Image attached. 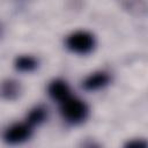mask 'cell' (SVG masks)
<instances>
[{"label":"cell","mask_w":148,"mask_h":148,"mask_svg":"<svg viewBox=\"0 0 148 148\" xmlns=\"http://www.w3.org/2000/svg\"><path fill=\"white\" fill-rule=\"evenodd\" d=\"M31 135V127L29 124H15L7 128L3 139L6 142L15 145L25 141Z\"/></svg>","instance_id":"cell-3"},{"label":"cell","mask_w":148,"mask_h":148,"mask_svg":"<svg viewBox=\"0 0 148 148\" xmlns=\"http://www.w3.org/2000/svg\"><path fill=\"white\" fill-rule=\"evenodd\" d=\"M15 67H16V69H18L21 72H30L37 67V61L32 57L22 56L16 59Z\"/></svg>","instance_id":"cell-7"},{"label":"cell","mask_w":148,"mask_h":148,"mask_svg":"<svg viewBox=\"0 0 148 148\" xmlns=\"http://www.w3.org/2000/svg\"><path fill=\"white\" fill-rule=\"evenodd\" d=\"M0 30H1V28H0Z\"/></svg>","instance_id":"cell-10"},{"label":"cell","mask_w":148,"mask_h":148,"mask_svg":"<svg viewBox=\"0 0 148 148\" xmlns=\"http://www.w3.org/2000/svg\"><path fill=\"white\" fill-rule=\"evenodd\" d=\"M109 80H110V77L106 73L97 72V73H94L86 79V81L83 82V87H84V89L90 90V91L97 90V89H101L104 86H106Z\"/></svg>","instance_id":"cell-4"},{"label":"cell","mask_w":148,"mask_h":148,"mask_svg":"<svg viewBox=\"0 0 148 148\" xmlns=\"http://www.w3.org/2000/svg\"><path fill=\"white\" fill-rule=\"evenodd\" d=\"M69 88L67 83L62 80H56L53 81L49 87V94L53 99H57L59 102L65 101L69 97Z\"/></svg>","instance_id":"cell-5"},{"label":"cell","mask_w":148,"mask_h":148,"mask_svg":"<svg viewBox=\"0 0 148 148\" xmlns=\"http://www.w3.org/2000/svg\"><path fill=\"white\" fill-rule=\"evenodd\" d=\"M67 47L75 53H88L94 49L95 40L92 35L87 31H76L67 37Z\"/></svg>","instance_id":"cell-2"},{"label":"cell","mask_w":148,"mask_h":148,"mask_svg":"<svg viewBox=\"0 0 148 148\" xmlns=\"http://www.w3.org/2000/svg\"><path fill=\"white\" fill-rule=\"evenodd\" d=\"M127 146H130V147H133V146H139V147L142 146V147H145L146 143L145 142H140V141H133V142H128Z\"/></svg>","instance_id":"cell-9"},{"label":"cell","mask_w":148,"mask_h":148,"mask_svg":"<svg viewBox=\"0 0 148 148\" xmlns=\"http://www.w3.org/2000/svg\"><path fill=\"white\" fill-rule=\"evenodd\" d=\"M45 117H46V110L42 106H37L30 111L27 120H28V124L31 126V125H37L43 123L45 120Z\"/></svg>","instance_id":"cell-8"},{"label":"cell","mask_w":148,"mask_h":148,"mask_svg":"<svg viewBox=\"0 0 148 148\" xmlns=\"http://www.w3.org/2000/svg\"><path fill=\"white\" fill-rule=\"evenodd\" d=\"M60 110L64 118L73 124L82 121L88 113V108L84 104V102H82L79 98H73L71 96L61 102Z\"/></svg>","instance_id":"cell-1"},{"label":"cell","mask_w":148,"mask_h":148,"mask_svg":"<svg viewBox=\"0 0 148 148\" xmlns=\"http://www.w3.org/2000/svg\"><path fill=\"white\" fill-rule=\"evenodd\" d=\"M2 96L6 99H15L20 94V86L14 80H7L2 84Z\"/></svg>","instance_id":"cell-6"}]
</instances>
